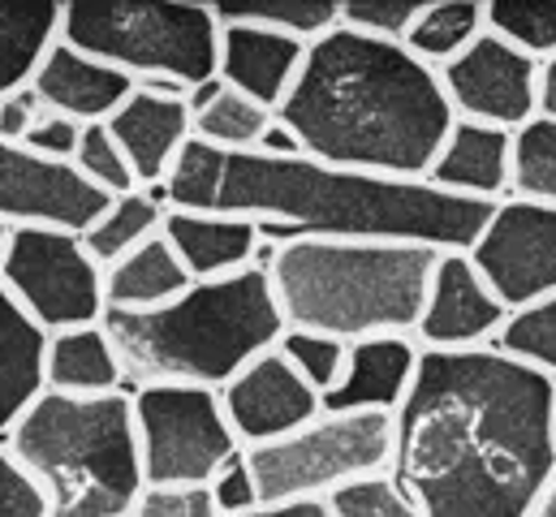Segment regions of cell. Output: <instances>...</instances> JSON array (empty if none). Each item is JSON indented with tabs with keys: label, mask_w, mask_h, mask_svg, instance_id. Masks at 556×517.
Masks as SVG:
<instances>
[{
	"label": "cell",
	"mask_w": 556,
	"mask_h": 517,
	"mask_svg": "<svg viewBox=\"0 0 556 517\" xmlns=\"http://www.w3.org/2000/svg\"><path fill=\"white\" fill-rule=\"evenodd\" d=\"M418 517H531L556 475L553 380L509 354H427L393 414V462Z\"/></svg>",
	"instance_id": "obj_1"
},
{
	"label": "cell",
	"mask_w": 556,
	"mask_h": 517,
	"mask_svg": "<svg viewBox=\"0 0 556 517\" xmlns=\"http://www.w3.org/2000/svg\"><path fill=\"white\" fill-rule=\"evenodd\" d=\"M168 207L255 220L264 242H410L427 251H466L488 203L453 199L427 181H397L337 168L311 155L273 160L260 151H212L186 142L168 181Z\"/></svg>",
	"instance_id": "obj_2"
},
{
	"label": "cell",
	"mask_w": 556,
	"mask_h": 517,
	"mask_svg": "<svg viewBox=\"0 0 556 517\" xmlns=\"http://www.w3.org/2000/svg\"><path fill=\"white\" fill-rule=\"evenodd\" d=\"M277 117L311 160L397 181H422L453 129L435 70L402 43L367 39L341 22L306 43V61Z\"/></svg>",
	"instance_id": "obj_3"
},
{
	"label": "cell",
	"mask_w": 556,
	"mask_h": 517,
	"mask_svg": "<svg viewBox=\"0 0 556 517\" xmlns=\"http://www.w3.org/2000/svg\"><path fill=\"white\" fill-rule=\"evenodd\" d=\"M104 332L122 358L126 388L194 384L220 388L260 354L277 350L285 319L268 272H238L229 280L190 285L160 311H109Z\"/></svg>",
	"instance_id": "obj_4"
},
{
	"label": "cell",
	"mask_w": 556,
	"mask_h": 517,
	"mask_svg": "<svg viewBox=\"0 0 556 517\" xmlns=\"http://www.w3.org/2000/svg\"><path fill=\"white\" fill-rule=\"evenodd\" d=\"M440 251L410 242L298 238L268 267L285 328L324 332L345 345L367 337H415L427 276Z\"/></svg>",
	"instance_id": "obj_5"
},
{
	"label": "cell",
	"mask_w": 556,
	"mask_h": 517,
	"mask_svg": "<svg viewBox=\"0 0 556 517\" xmlns=\"http://www.w3.org/2000/svg\"><path fill=\"white\" fill-rule=\"evenodd\" d=\"M4 444L39 483L48 517H135L147 483L130 392H43Z\"/></svg>",
	"instance_id": "obj_6"
},
{
	"label": "cell",
	"mask_w": 556,
	"mask_h": 517,
	"mask_svg": "<svg viewBox=\"0 0 556 517\" xmlns=\"http://www.w3.org/2000/svg\"><path fill=\"white\" fill-rule=\"evenodd\" d=\"M61 39L135 87L164 78L190 91L216 78L220 17L203 0H61Z\"/></svg>",
	"instance_id": "obj_7"
},
{
	"label": "cell",
	"mask_w": 556,
	"mask_h": 517,
	"mask_svg": "<svg viewBox=\"0 0 556 517\" xmlns=\"http://www.w3.org/2000/svg\"><path fill=\"white\" fill-rule=\"evenodd\" d=\"M260 505L328 501L337 488L380 475L393 462V418L384 414H319L277 444L247 449Z\"/></svg>",
	"instance_id": "obj_8"
},
{
	"label": "cell",
	"mask_w": 556,
	"mask_h": 517,
	"mask_svg": "<svg viewBox=\"0 0 556 517\" xmlns=\"http://www.w3.org/2000/svg\"><path fill=\"white\" fill-rule=\"evenodd\" d=\"M135 436L147 488H207V479L242 449L229 431L220 392L194 384L130 388Z\"/></svg>",
	"instance_id": "obj_9"
},
{
	"label": "cell",
	"mask_w": 556,
	"mask_h": 517,
	"mask_svg": "<svg viewBox=\"0 0 556 517\" xmlns=\"http://www.w3.org/2000/svg\"><path fill=\"white\" fill-rule=\"evenodd\" d=\"M0 285L48 337L104 319V267L87 255L78 234L13 229Z\"/></svg>",
	"instance_id": "obj_10"
},
{
	"label": "cell",
	"mask_w": 556,
	"mask_h": 517,
	"mask_svg": "<svg viewBox=\"0 0 556 517\" xmlns=\"http://www.w3.org/2000/svg\"><path fill=\"white\" fill-rule=\"evenodd\" d=\"M470 263L488 280V289L509 306L522 311L556 293V207L501 199L479 238L466 247Z\"/></svg>",
	"instance_id": "obj_11"
},
{
	"label": "cell",
	"mask_w": 556,
	"mask_h": 517,
	"mask_svg": "<svg viewBox=\"0 0 556 517\" xmlns=\"http://www.w3.org/2000/svg\"><path fill=\"white\" fill-rule=\"evenodd\" d=\"M440 87L453 109V122H475V126H496L514 134L527 122H535L540 61L496 39L483 26V35L440 70Z\"/></svg>",
	"instance_id": "obj_12"
},
{
	"label": "cell",
	"mask_w": 556,
	"mask_h": 517,
	"mask_svg": "<svg viewBox=\"0 0 556 517\" xmlns=\"http://www.w3.org/2000/svg\"><path fill=\"white\" fill-rule=\"evenodd\" d=\"M509 306L488 289L466 251H440L427 276L422 311L415 324V345L427 354H470L492 350Z\"/></svg>",
	"instance_id": "obj_13"
},
{
	"label": "cell",
	"mask_w": 556,
	"mask_h": 517,
	"mask_svg": "<svg viewBox=\"0 0 556 517\" xmlns=\"http://www.w3.org/2000/svg\"><path fill=\"white\" fill-rule=\"evenodd\" d=\"M109 194H100L74 164L43 160L26 147L0 142V225L9 229H61L83 234Z\"/></svg>",
	"instance_id": "obj_14"
},
{
	"label": "cell",
	"mask_w": 556,
	"mask_h": 517,
	"mask_svg": "<svg viewBox=\"0 0 556 517\" xmlns=\"http://www.w3.org/2000/svg\"><path fill=\"white\" fill-rule=\"evenodd\" d=\"M220 405H225L229 431L238 436L242 449L277 444L324 414L319 392L306 384L277 350L260 354L251 367H242L220 388Z\"/></svg>",
	"instance_id": "obj_15"
},
{
	"label": "cell",
	"mask_w": 556,
	"mask_h": 517,
	"mask_svg": "<svg viewBox=\"0 0 556 517\" xmlns=\"http://www.w3.org/2000/svg\"><path fill=\"white\" fill-rule=\"evenodd\" d=\"M26 87L43 113L70 117L78 126H104L135 96V83L122 70L70 48L65 39H56L48 48V56L39 61V70Z\"/></svg>",
	"instance_id": "obj_16"
},
{
	"label": "cell",
	"mask_w": 556,
	"mask_h": 517,
	"mask_svg": "<svg viewBox=\"0 0 556 517\" xmlns=\"http://www.w3.org/2000/svg\"><path fill=\"white\" fill-rule=\"evenodd\" d=\"M306 61V43L277 30L251 26V22H220V48H216V78L277 113L285 96L298 83V70Z\"/></svg>",
	"instance_id": "obj_17"
},
{
	"label": "cell",
	"mask_w": 556,
	"mask_h": 517,
	"mask_svg": "<svg viewBox=\"0 0 556 517\" xmlns=\"http://www.w3.org/2000/svg\"><path fill=\"white\" fill-rule=\"evenodd\" d=\"M415 337L354 341V345H345L341 380L324 392V409L328 414H384V418H393L415 384Z\"/></svg>",
	"instance_id": "obj_18"
},
{
	"label": "cell",
	"mask_w": 556,
	"mask_h": 517,
	"mask_svg": "<svg viewBox=\"0 0 556 517\" xmlns=\"http://www.w3.org/2000/svg\"><path fill=\"white\" fill-rule=\"evenodd\" d=\"M509 177H514V134L509 129L453 122L422 181L453 199L496 207L501 199H509Z\"/></svg>",
	"instance_id": "obj_19"
},
{
	"label": "cell",
	"mask_w": 556,
	"mask_h": 517,
	"mask_svg": "<svg viewBox=\"0 0 556 517\" xmlns=\"http://www.w3.org/2000/svg\"><path fill=\"white\" fill-rule=\"evenodd\" d=\"M104 126L117 138V147L126 151L139 190L164 186L173 164H177V155L194 138L186 100H160V96H147V91H135Z\"/></svg>",
	"instance_id": "obj_20"
},
{
	"label": "cell",
	"mask_w": 556,
	"mask_h": 517,
	"mask_svg": "<svg viewBox=\"0 0 556 517\" xmlns=\"http://www.w3.org/2000/svg\"><path fill=\"white\" fill-rule=\"evenodd\" d=\"M160 234L173 247V255L181 258V267L194 285L251 272L255 242H260L255 220L216 216V212H186V207H168Z\"/></svg>",
	"instance_id": "obj_21"
},
{
	"label": "cell",
	"mask_w": 556,
	"mask_h": 517,
	"mask_svg": "<svg viewBox=\"0 0 556 517\" xmlns=\"http://www.w3.org/2000/svg\"><path fill=\"white\" fill-rule=\"evenodd\" d=\"M43 392L61 396H109V392H130L122 358L104 332V319L91 328H70L52 332L43 350Z\"/></svg>",
	"instance_id": "obj_22"
},
{
	"label": "cell",
	"mask_w": 556,
	"mask_h": 517,
	"mask_svg": "<svg viewBox=\"0 0 556 517\" xmlns=\"http://www.w3.org/2000/svg\"><path fill=\"white\" fill-rule=\"evenodd\" d=\"M43 350L48 332L0 285V440L43 396Z\"/></svg>",
	"instance_id": "obj_23"
},
{
	"label": "cell",
	"mask_w": 556,
	"mask_h": 517,
	"mask_svg": "<svg viewBox=\"0 0 556 517\" xmlns=\"http://www.w3.org/2000/svg\"><path fill=\"white\" fill-rule=\"evenodd\" d=\"M194 280L186 276L181 258L173 255V247L164 242V234H155L151 242H142L139 251L117 258L113 267H104V315L109 311H160L173 298H181Z\"/></svg>",
	"instance_id": "obj_24"
},
{
	"label": "cell",
	"mask_w": 556,
	"mask_h": 517,
	"mask_svg": "<svg viewBox=\"0 0 556 517\" xmlns=\"http://www.w3.org/2000/svg\"><path fill=\"white\" fill-rule=\"evenodd\" d=\"M186 113H190L194 142H203L212 151H255L268 122L277 117L264 104L229 91L220 78H207V83L190 87L186 91Z\"/></svg>",
	"instance_id": "obj_25"
},
{
	"label": "cell",
	"mask_w": 556,
	"mask_h": 517,
	"mask_svg": "<svg viewBox=\"0 0 556 517\" xmlns=\"http://www.w3.org/2000/svg\"><path fill=\"white\" fill-rule=\"evenodd\" d=\"M61 39V0H0V96L22 91Z\"/></svg>",
	"instance_id": "obj_26"
},
{
	"label": "cell",
	"mask_w": 556,
	"mask_h": 517,
	"mask_svg": "<svg viewBox=\"0 0 556 517\" xmlns=\"http://www.w3.org/2000/svg\"><path fill=\"white\" fill-rule=\"evenodd\" d=\"M164 212H168L164 186H155V190H130V194L109 199L104 212H100L78 238H83L87 255L96 258L100 267H113L117 258L139 251L142 242H151V238L160 234Z\"/></svg>",
	"instance_id": "obj_27"
},
{
	"label": "cell",
	"mask_w": 556,
	"mask_h": 517,
	"mask_svg": "<svg viewBox=\"0 0 556 517\" xmlns=\"http://www.w3.org/2000/svg\"><path fill=\"white\" fill-rule=\"evenodd\" d=\"M483 35V0H422L402 48L427 70H444Z\"/></svg>",
	"instance_id": "obj_28"
},
{
	"label": "cell",
	"mask_w": 556,
	"mask_h": 517,
	"mask_svg": "<svg viewBox=\"0 0 556 517\" xmlns=\"http://www.w3.org/2000/svg\"><path fill=\"white\" fill-rule=\"evenodd\" d=\"M212 9L220 22H251L302 43H315L341 22V0H220Z\"/></svg>",
	"instance_id": "obj_29"
},
{
	"label": "cell",
	"mask_w": 556,
	"mask_h": 517,
	"mask_svg": "<svg viewBox=\"0 0 556 517\" xmlns=\"http://www.w3.org/2000/svg\"><path fill=\"white\" fill-rule=\"evenodd\" d=\"M509 199L556 207V122L535 117L514 129V177Z\"/></svg>",
	"instance_id": "obj_30"
},
{
	"label": "cell",
	"mask_w": 556,
	"mask_h": 517,
	"mask_svg": "<svg viewBox=\"0 0 556 517\" xmlns=\"http://www.w3.org/2000/svg\"><path fill=\"white\" fill-rule=\"evenodd\" d=\"M483 26L535 61L556 56V0H483Z\"/></svg>",
	"instance_id": "obj_31"
},
{
	"label": "cell",
	"mask_w": 556,
	"mask_h": 517,
	"mask_svg": "<svg viewBox=\"0 0 556 517\" xmlns=\"http://www.w3.org/2000/svg\"><path fill=\"white\" fill-rule=\"evenodd\" d=\"M496 350L556 384V293L522 306V311H509V319L496 337Z\"/></svg>",
	"instance_id": "obj_32"
},
{
	"label": "cell",
	"mask_w": 556,
	"mask_h": 517,
	"mask_svg": "<svg viewBox=\"0 0 556 517\" xmlns=\"http://www.w3.org/2000/svg\"><path fill=\"white\" fill-rule=\"evenodd\" d=\"M70 164L83 173V181H91V186H96L100 194H109V199L139 190L135 168H130L126 151L117 147V138L109 134V126H83L78 151H74V160H70Z\"/></svg>",
	"instance_id": "obj_33"
},
{
	"label": "cell",
	"mask_w": 556,
	"mask_h": 517,
	"mask_svg": "<svg viewBox=\"0 0 556 517\" xmlns=\"http://www.w3.org/2000/svg\"><path fill=\"white\" fill-rule=\"evenodd\" d=\"M277 354L306 380V384L324 392L341 380V367H345V341L337 337H324V332H298V328H285L277 341Z\"/></svg>",
	"instance_id": "obj_34"
},
{
	"label": "cell",
	"mask_w": 556,
	"mask_h": 517,
	"mask_svg": "<svg viewBox=\"0 0 556 517\" xmlns=\"http://www.w3.org/2000/svg\"><path fill=\"white\" fill-rule=\"evenodd\" d=\"M324 509H328V517H418L410 496L402 492V483L389 470L337 488L324 501Z\"/></svg>",
	"instance_id": "obj_35"
},
{
	"label": "cell",
	"mask_w": 556,
	"mask_h": 517,
	"mask_svg": "<svg viewBox=\"0 0 556 517\" xmlns=\"http://www.w3.org/2000/svg\"><path fill=\"white\" fill-rule=\"evenodd\" d=\"M422 0H341V26L358 30L367 39L402 43L406 30L415 26Z\"/></svg>",
	"instance_id": "obj_36"
},
{
	"label": "cell",
	"mask_w": 556,
	"mask_h": 517,
	"mask_svg": "<svg viewBox=\"0 0 556 517\" xmlns=\"http://www.w3.org/2000/svg\"><path fill=\"white\" fill-rule=\"evenodd\" d=\"M207 492L216 501L220 517H242L251 509H260V488H255V470L247 462V449H238L212 479H207Z\"/></svg>",
	"instance_id": "obj_37"
},
{
	"label": "cell",
	"mask_w": 556,
	"mask_h": 517,
	"mask_svg": "<svg viewBox=\"0 0 556 517\" xmlns=\"http://www.w3.org/2000/svg\"><path fill=\"white\" fill-rule=\"evenodd\" d=\"M0 517H48V501L30 470L0 440Z\"/></svg>",
	"instance_id": "obj_38"
},
{
	"label": "cell",
	"mask_w": 556,
	"mask_h": 517,
	"mask_svg": "<svg viewBox=\"0 0 556 517\" xmlns=\"http://www.w3.org/2000/svg\"><path fill=\"white\" fill-rule=\"evenodd\" d=\"M135 517H220L207 488H142Z\"/></svg>",
	"instance_id": "obj_39"
},
{
	"label": "cell",
	"mask_w": 556,
	"mask_h": 517,
	"mask_svg": "<svg viewBox=\"0 0 556 517\" xmlns=\"http://www.w3.org/2000/svg\"><path fill=\"white\" fill-rule=\"evenodd\" d=\"M78 138H83V126H78V122L56 117V113H39V122H35L30 134L22 138V147L35 151V155H43V160L70 164L74 151H78Z\"/></svg>",
	"instance_id": "obj_40"
},
{
	"label": "cell",
	"mask_w": 556,
	"mask_h": 517,
	"mask_svg": "<svg viewBox=\"0 0 556 517\" xmlns=\"http://www.w3.org/2000/svg\"><path fill=\"white\" fill-rule=\"evenodd\" d=\"M39 113H43V109H39V100L30 96V87L0 96V142L22 147V138H26L30 126L39 122Z\"/></svg>",
	"instance_id": "obj_41"
},
{
	"label": "cell",
	"mask_w": 556,
	"mask_h": 517,
	"mask_svg": "<svg viewBox=\"0 0 556 517\" xmlns=\"http://www.w3.org/2000/svg\"><path fill=\"white\" fill-rule=\"evenodd\" d=\"M260 155H273V160H293V155H306L302 151V142H298V134L285 126L280 117H273L268 122V129H264V138H260V147H255Z\"/></svg>",
	"instance_id": "obj_42"
},
{
	"label": "cell",
	"mask_w": 556,
	"mask_h": 517,
	"mask_svg": "<svg viewBox=\"0 0 556 517\" xmlns=\"http://www.w3.org/2000/svg\"><path fill=\"white\" fill-rule=\"evenodd\" d=\"M242 517H328L324 501H285V505H260Z\"/></svg>",
	"instance_id": "obj_43"
},
{
	"label": "cell",
	"mask_w": 556,
	"mask_h": 517,
	"mask_svg": "<svg viewBox=\"0 0 556 517\" xmlns=\"http://www.w3.org/2000/svg\"><path fill=\"white\" fill-rule=\"evenodd\" d=\"M535 117L556 122V56L540 61V109H535Z\"/></svg>",
	"instance_id": "obj_44"
},
{
	"label": "cell",
	"mask_w": 556,
	"mask_h": 517,
	"mask_svg": "<svg viewBox=\"0 0 556 517\" xmlns=\"http://www.w3.org/2000/svg\"><path fill=\"white\" fill-rule=\"evenodd\" d=\"M531 517H556V475L548 479V488L540 492V501H535Z\"/></svg>",
	"instance_id": "obj_45"
},
{
	"label": "cell",
	"mask_w": 556,
	"mask_h": 517,
	"mask_svg": "<svg viewBox=\"0 0 556 517\" xmlns=\"http://www.w3.org/2000/svg\"><path fill=\"white\" fill-rule=\"evenodd\" d=\"M9 238H13V229H9V225H0V258H4V251H9Z\"/></svg>",
	"instance_id": "obj_46"
},
{
	"label": "cell",
	"mask_w": 556,
	"mask_h": 517,
	"mask_svg": "<svg viewBox=\"0 0 556 517\" xmlns=\"http://www.w3.org/2000/svg\"><path fill=\"white\" fill-rule=\"evenodd\" d=\"M553 440H556V384H553Z\"/></svg>",
	"instance_id": "obj_47"
}]
</instances>
